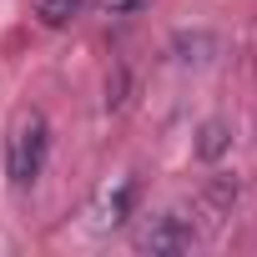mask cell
<instances>
[{"label":"cell","mask_w":257,"mask_h":257,"mask_svg":"<svg viewBox=\"0 0 257 257\" xmlns=\"http://www.w3.org/2000/svg\"><path fill=\"white\" fill-rule=\"evenodd\" d=\"M51 162V121L41 106H21L6 126V177L11 187H36Z\"/></svg>","instance_id":"obj_1"},{"label":"cell","mask_w":257,"mask_h":257,"mask_svg":"<svg viewBox=\"0 0 257 257\" xmlns=\"http://www.w3.org/2000/svg\"><path fill=\"white\" fill-rule=\"evenodd\" d=\"M192 242H197V232H192V222L182 212H162V217H152L137 232V247L142 252H187Z\"/></svg>","instance_id":"obj_2"},{"label":"cell","mask_w":257,"mask_h":257,"mask_svg":"<svg viewBox=\"0 0 257 257\" xmlns=\"http://www.w3.org/2000/svg\"><path fill=\"white\" fill-rule=\"evenodd\" d=\"M137 207V177H111L96 197H91V222L106 232V227H121Z\"/></svg>","instance_id":"obj_3"},{"label":"cell","mask_w":257,"mask_h":257,"mask_svg":"<svg viewBox=\"0 0 257 257\" xmlns=\"http://www.w3.org/2000/svg\"><path fill=\"white\" fill-rule=\"evenodd\" d=\"M31 11L46 31H66L76 16H81V0H31Z\"/></svg>","instance_id":"obj_4"},{"label":"cell","mask_w":257,"mask_h":257,"mask_svg":"<svg viewBox=\"0 0 257 257\" xmlns=\"http://www.w3.org/2000/svg\"><path fill=\"white\" fill-rule=\"evenodd\" d=\"M227 147H232V132H227V121H207V126H202V142H197L202 162H217Z\"/></svg>","instance_id":"obj_5"},{"label":"cell","mask_w":257,"mask_h":257,"mask_svg":"<svg viewBox=\"0 0 257 257\" xmlns=\"http://www.w3.org/2000/svg\"><path fill=\"white\" fill-rule=\"evenodd\" d=\"M101 6L111 11V16H132V11H142L147 0H101Z\"/></svg>","instance_id":"obj_6"}]
</instances>
